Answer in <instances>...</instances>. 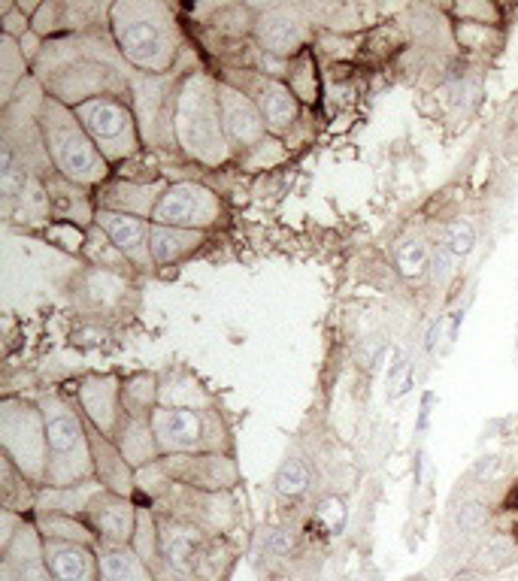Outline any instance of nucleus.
Listing matches in <instances>:
<instances>
[{
    "label": "nucleus",
    "instance_id": "nucleus-11",
    "mask_svg": "<svg viewBox=\"0 0 518 581\" xmlns=\"http://www.w3.org/2000/svg\"><path fill=\"white\" fill-rule=\"evenodd\" d=\"M161 470L173 484H183L192 491H207V494H224L239 484L237 460L224 452L161 457Z\"/></svg>",
    "mask_w": 518,
    "mask_h": 581
},
{
    "label": "nucleus",
    "instance_id": "nucleus-39",
    "mask_svg": "<svg viewBox=\"0 0 518 581\" xmlns=\"http://www.w3.org/2000/svg\"><path fill=\"white\" fill-rule=\"evenodd\" d=\"M455 37L470 52H485L491 46H501V30L477 22H455Z\"/></svg>",
    "mask_w": 518,
    "mask_h": 581
},
{
    "label": "nucleus",
    "instance_id": "nucleus-21",
    "mask_svg": "<svg viewBox=\"0 0 518 581\" xmlns=\"http://www.w3.org/2000/svg\"><path fill=\"white\" fill-rule=\"evenodd\" d=\"M88 424V421H85ZM88 440H91V460H95V482L100 487H107L112 494H122V497H134L137 491V472L131 470L119 445L107 440L103 433L88 424Z\"/></svg>",
    "mask_w": 518,
    "mask_h": 581
},
{
    "label": "nucleus",
    "instance_id": "nucleus-23",
    "mask_svg": "<svg viewBox=\"0 0 518 581\" xmlns=\"http://www.w3.org/2000/svg\"><path fill=\"white\" fill-rule=\"evenodd\" d=\"M112 443L119 445V452H122V457L131 463V470L134 472L155 467V463L161 460V448H158V440H155L152 418L127 416Z\"/></svg>",
    "mask_w": 518,
    "mask_h": 581
},
{
    "label": "nucleus",
    "instance_id": "nucleus-38",
    "mask_svg": "<svg viewBox=\"0 0 518 581\" xmlns=\"http://www.w3.org/2000/svg\"><path fill=\"white\" fill-rule=\"evenodd\" d=\"M67 28V3H40L37 15L30 18V30L42 40H55L58 30Z\"/></svg>",
    "mask_w": 518,
    "mask_h": 581
},
{
    "label": "nucleus",
    "instance_id": "nucleus-24",
    "mask_svg": "<svg viewBox=\"0 0 518 581\" xmlns=\"http://www.w3.org/2000/svg\"><path fill=\"white\" fill-rule=\"evenodd\" d=\"M164 409H215L219 403L203 382L188 370H168L161 373V403Z\"/></svg>",
    "mask_w": 518,
    "mask_h": 581
},
{
    "label": "nucleus",
    "instance_id": "nucleus-2",
    "mask_svg": "<svg viewBox=\"0 0 518 581\" xmlns=\"http://www.w3.org/2000/svg\"><path fill=\"white\" fill-rule=\"evenodd\" d=\"M173 143L176 154L203 170L234 161L219 107V76L203 67H188L173 85Z\"/></svg>",
    "mask_w": 518,
    "mask_h": 581
},
{
    "label": "nucleus",
    "instance_id": "nucleus-4",
    "mask_svg": "<svg viewBox=\"0 0 518 581\" xmlns=\"http://www.w3.org/2000/svg\"><path fill=\"white\" fill-rule=\"evenodd\" d=\"M42 421H46V443H49V472L46 487H76L95 482V460L91 440L79 406L61 391H40L37 397Z\"/></svg>",
    "mask_w": 518,
    "mask_h": 581
},
{
    "label": "nucleus",
    "instance_id": "nucleus-18",
    "mask_svg": "<svg viewBox=\"0 0 518 581\" xmlns=\"http://www.w3.org/2000/svg\"><path fill=\"white\" fill-rule=\"evenodd\" d=\"M170 182H134L112 176L107 185H100L95 191V203L98 209H110V212H122V215H137V219H149L161 200V194Z\"/></svg>",
    "mask_w": 518,
    "mask_h": 581
},
{
    "label": "nucleus",
    "instance_id": "nucleus-32",
    "mask_svg": "<svg viewBox=\"0 0 518 581\" xmlns=\"http://www.w3.org/2000/svg\"><path fill=\"white\" fill-rule=\"evenodd\" d=\"M285 85L295 91V97L309 107L319 100V67H316V49H307L297 58L288 61V70H285Z\"/></svg>",
    "mask_w": 518,
    "mask_h": 581
},
{
    "label": "nucleus",
    "instance_id": "nucleus-12",
    "mask_svg": "<svg viewBox=\"0 0 518 581\" xmlns=\"http://www.w3.org/2000/svg\"><path fill=\"white\" fill-rule=\"evenodd\" d=\"M73 304L76 309L88 316V319H115L122 316L131 297V273H119V270H100V267H88L79 276L73 279Z\"/></svg>",
    "mask_w": 518,
    "mask_h": 581
},
{
    "label": "nucleus",
    "instance_id": "nucleus-9",
    "mask_svg": "<svg viewBox=\"0 0 518 581\" xmlns=\"http://www.w3.org/2000/svg\"><path fill=\"white\" fill-rule=\"evenodd\" d=\"M222 79L237 85L239 91L252 97L255 107L264 115L270 137L285 139L288 134H295V127L304 122V103L285 85V79L267 76V73H258L252 67H227L222 73Z\"/></svg>",
    "mask_w": 518,
    "mask_h": 581
},
{
    "label": "nucleus",
    "instance_id": "nucleus-37",
    "mask_svg": "<svg viewBox=\"0 0 518 581\" xmlns=\"http://www.w3.org/2000/svg\"><path fill=\"white\" fill-rule=\"evenodd\" d=\"M312 521L319 524L324 536H340L349 524V503L336 494H328L312 506Z\"/></svg>",
    "mask_w": 518,
    "mask_h": 581
},
{
    "label": "nucleus",
    "instance_id": "nucleus-7",
    "mask_svg": "<svg viewBox=\"0 0 518 581\" xmlns=\"http://www.w3.org/2000/svg\"><path fill=\"white\" fill-rule=\"evenodd\" d=\"M152 430L161 457L207 455L224 452L231 455V430L224 424L219 406L215 409H164L152 412Z\"/></svg>",
    "mask_w": 518,
    "mask_h": 581
},
{
    "label": "nucleus",
    "instance_id": "nucleus-25",
    "mask_svg": "<svg viewBox=\"0 0 518 581\" xmlns=\"http://www.w3.org/2000/svg\"><path fill=\"white\" fill-rule=\"evenodd\" d=\"M518 560V536L509 530H491L482 536L479 545L470 554V572L477 576H494L504 572Z\"/></svg>",
    "mask_w": 518,
    "mask_h": 581
},
{
    "label": "nucleus",
    "instance_id": "nucleus-26",
    "mask_svg": "<svg viewBox=\"0 0 518 581\" xmlns=\"http://www.w3.org/2000/svg\"><path fill=\"white\" fill-rule=\"evenodd\" d=\"M161 403V375L158 373H131L122 375V406L131 418H152Z\"/></svg>",
    "mask_w": 518,
    "mask_h": 581
},
{
    "label": "nucleus",
    "instance_id": "nucleus-35",
    "mask_svg": "<svg viewBox=\"0 0 518 581\" xmlns=\"http://www.w3.org/2000/svg\"><path fill=\"white\" fill-rule=\"evenodd\" d=\"M83 258H85V263H88V267H100V270H119V273H131V270H134V267L127 263L125 255L112 246L110 236L103 234L98 224L88 231Z\"/></svg>",
    "mask_w": 518,
    "mask_h": 581
},
{
    "label": "nucleus",
    "instance_id": "nucleus-31",
    "mask_svg": "<svg viewBox=\"0 0 518 581\" xmlns=\"http://www.w3.org/2000/svg\"><path fill=\"white\" fill-rule=\"evenodd\" d=\"M394 263L407 282H424L431 276V243L419 234L404 236L394 249Z\"/></svg>",
    "mask_w": 518,
    "mask_h": 581
},
{
    "label": "nucleus",
    "instance_id": "nucleus-42",
    "mask_svg": "<svg viewBox=\"0 0 518 581\" xmlns=\"http://www.w3.org/2000/svg\"><path fill=\"white\" fill-rule=\"evenodd\" d=\"M261 548H264V554H270V557H276V560H282V557H292V552L297 548V533L292 530V527H267L264 530V540H261Z\"/></svg>",
    "mask_w": 518,
    "mask_h": 581
},
{
    "label": "nucleus",
    "instance_id": "nucleus-47",
    "mask_svg": "<svg viewBox=\"0 0 518 581\" xmlns=\"http://www.w3.org/2000/svg\"><path fill=\"white\" fill-rule=\"evenodd\" d=\"M434 403H436L434 391H424V397H421V406H419V421H416V433H419V436L424 433V430H428V424H431Z\"/></svg>",
    "mask_w": 518,
    "mask_h": 581
},
{
    "label": "nucleus",
    "instance_id": "nucleus-14",
    "mask_svg": "<svg viewBox=\"0 0 518 581\" xmlns=\"http://www.w3.org/2000/svg\"><path fill=\"white\" fill-rule=\"evenodd\" d=\"M76 406L91 428L103 433L107 440H115V433L125 421V406H122V375L95 373L79 379L76 385Z\"/></svg>",
    "mask_w": 518,
    "mask_h": 581
},
{
    "label": "nucleus",
    "instance_id": "nucleus-8",
    "mask_svg": "<svg viewBox=\"0 0 518 581\" xmlns=\"http://www.w3.org/2000/svg\"><path fill=\"white\" fill-rule=\"evenodd\" d=\"M224 219L222 194L200 180L170 182L158 207L152 212V224L183 227V231H200L210 234Z\"/></svg>",
    "mask_w": 518,
    "mask_h": 581
},
{
    "label": "nucleus",
    "instance_id": "nucleus-17",
    "mask_svg": "<svg viewBox=\"0 0 518 581\" xmlns=\"http://www.w3.org/2000/svg\"><path fill=\"white\" fill-rule=\"evenodd\" d=\"M103 234L110 236V243L122 251L127 263L137 273H152V255H149V236H152V222L149 219H137V215H122V212H110V209H98L95 215Z\"/></svg>",
    "mask_w": 518,
    "mask_h": 581
},
{
    "label": "nucleus",
    "instance_id": "nucleus-33",
    "mask_svg": "<svg viewBox=\"0 0 518 581\" xmlns=\"http://www.w3.org/2000/svg\"><path fill=\"white\" fill-rule=\"evenodd\" d=\"M443 246H446L448 251H452V258L458 263H464L473 251H477L479 246V227L473 219H464V215H458V219H448L443 227H440V236H436Z\"/></svg>",
    "mask_w": 518,
    "mask_h": 581
},
{
    "label": "nucleus",
    "instance_id": "nucleus-36",
    "mask_svg": "<svg viewBox=\"0 0 518 581\" xmlns=\"http://www.w3.org/2000/svg\"><path fill=\"white\" fill-rule=\"evenodd\" d=\"M292 158V149L276 137H264L249 152L237 154V164L249 173H261V170H273V166L285 164Z\"/></svg>",
    "mask_w": 518,
    "mask_h": 581
},
{
    "label": "nucleus",
    "instance_id": "nucleus-46",
    "mask_svg": "<svg viewBox=\"0 0 518 581\" xmlns=\"http://www.w3.org/2000/svg\"><path fill=\"white\" fill-rule=\"evenodd\" d=\"M412 367H416V363H412L407 355H400V351H397V355H394V360H392V367H388V373H385V382H388V387L400 385V382H404V379L409 375V370H412Z\"/></svg>",
    "mask_w": 518,
    "mask_h": 581
},
{
    "label": "nucleus",
    "instance_id": "nucleus-50",
    "mask_svg": "<svg viewBox=\"0 0 518 581\" xmlns=\"http://www.w3.org/2000/svg\"><path fill=\"white\" fill-rule=\"evenodd\" d=\"M516 443H518V430H516Z\"/></svg>",
    "mask_w": 518,
    "mask_h": 581
},
{
    "label": "nucleus",
    "instance_id": "nucleus-27",
    "mask_svg": "<svg viewBox=\"0 0 518 581\" xmlns=\"http://www.w3.org/2000/svg\"><path fill=\"white\" fill-rule=\"evenodd\" d=\"M100 581H158L152 567L131 545L125 548H98Z\"/></svg>",
    "mask_w": 518,
    "mask_h": 581
},
{
    "label": "nucleus",
    "instance_id": "nucleus-6",
    "mask_svg": "<svg viewBox=\"0 0 518 581\" xmlns=\"http://www.w3.org/2000/svg\"><path fill=\"white\" fill-rule=\"evenodd\" d=\"M0 448L3 457L34 487H46L49 443H46V421L37 400L15 397V394H7L0 400Z\"/></svg>",
    "mask_w": 518,
    "mask_h": 581
},
{
    "label": "nucleus",
    "instance_id": "nucleus-48",
    "mask_svg": "<svg viewBox=\"0 0 518 581\" xmlns=\"http://www.w3.org/2000/svg\"><path fill=\"white\" fill-rule=\"evenodd\" d=\"M412 387H416V367H412L407 379H404V382H400V385L394 387L392 394H388V400H400V397H404V394H409Z\"/></svg>",
    "mask_w": 518,
    "mask_h": 581
},
{
    "label": "nucleus",
    "instance_id": "nucleus-29",
    "mask_svg": "<svg viewBox=\"0 0 518 581\" xmlns=\"http://www.w3.org/2000/svg\"><path fill=\"white\" fill-rule=\"evenodd\" d=\"M30 73V61L22 55L18 40L0 37V103L7 107L15 97V91L25 85Z\"/></svg>",
    "mask_w": 518,
    "mask_h": 581
},
{
    "label": "nucleus",
    "instance_id": "nucleus-22",
    "mask_svg": "<svg viewBox=\"0 0 518 581\" xmlns=\"http://www.w3.org/2000/svg\"><path fill=\"white\" fill-rule=\"evenodd\" d=\"M207 234L200 231H183V227H168V224H152V236H149V255H152L155 270H168V267H180L192 255L203 249Z\"/></svg>",
    "mask_w": 518,
    "mask_h": 581
},
{
    "label": "nucleus",
    "instance_id": "nucleus-13",
    "mask_svg": "<svg viewBox=\"0 0 518 581\" xmlns=\"http://www.w3.org/2000/svg\"><path fill=\"white\" fill-rule=\"evenodd\" d=\"M137 518H140V506L134 503V497L112 494L107 487H100L83 512V521L91 527L98 548H125V545H131L134 533H137Z\"/></svg>",
    "mask_w": 518,
    "mask_h": 581
},
{
    "label": "nucleus",
    "instance_id": "nucleus-16",
    "mask_svg": "<svg viewBox=\"0 0 518 581\" xmlns=\"http://www.w3.org/2000/svg\"><path fill=\"white\" fill-rule=\"evenodd\" d=\"M219 107H222L224 134H227V143L234 149V161H237V154L249 152L261 139L270 137L264 115L255 107L252 97L239 91L237 85H231L222 76H219Z\"/></svg>",
    "mask_w": 518,
    "mask_h": 581
},
{
    "label": "nucleus",
    "instance_id": "nucleus-20",
    "mask_svg": "<svg viewBox=\"0 0 518 581\" xmlns=\"http://www.w3.org/2000/svg\"><path fill=\"white\" fill-rule=\"evenodd\" d=\"M46 188V200H49V215L52 222L76 224L83 231L95 227V215H98V203H95V191H85L79 185H73L64 176H58L55 170L42 180Z\"/></svg>",
    "mask_w": 518,
    "mask_h": 581
},
{
    "label": "nucleus",
    "instance_id": "nucleus-5",
    "mask_svg": "<svg viewBox=\"0 0 518 581\" xmlns=\"http://www.w3.org/2000/svg\"><path fill=\"white\" fill-rule=\"evenodd\" d=\"M73 112H76V119L88 131V137L95 139L100 154L110 161L112 173L119 166H125L127 161L140 158L143 149H146L131 95L91 97V100L76 103Z\"/></svg>",
    "mask_w": 518,
    "mask_h": 581
},
{
    "label": "nucleus",
    "instance_id": "nucleus-45",
    "mask_svg": "<svg viewBox=\"0 0 518 581\" xmlns=\"http://www.w3.org/2000/svg\"><path fill=\"white\" fill-rule=\"evenodd\" d=\"M501 467H504V457L497 455L479 457L477 463H473V470H470V479H473V484H491L497 479Z\"/></svg>",
    "mask_w": 518,
    "mask_h": 581
},
{
    "label": "nucleus",
    "instance_id": "nucleus-3",
    "mask_svg": "<svg viewBox=\"0 0 518 581\" xmlns=\"http://www.w3.org/2000/svg\"><path fill=\"white\" fill-rule=\"evenodd\" d=\"M37 125H40L49 164L58 176H64L85 191H98L100 185L112 180L110 161L100 154L95 139L88 137V131L76 119L73 107L46 95L40 112H37Z\"/></svg>",
    "mask_w": 518,
    "mask_h": 581
},
{
    "label": "nucleus",
    "instance_id": "nucleus-41",
    "mask_svg": "<svg viewBox=\"0 0 518 581\" xmlns=\"http://www.w3.org/2000/svg\"><path fill=\"white\" fill-rule=\"evenodd\" d=\"M46 239L58 246V249L71 251V255H79L83 258L85 249V239H88V231L83 227H76V224H64V222H49L46 227Z\"/></svg>",
    "mask_w": 518,
    "mask_h": 581
},
{
    "label": "nucleus",
    "instance_id": "nucleus-43",
    "mask_svg": "<svg viewBox=\"0 0 518 581\" xmlns=\"http://www.w3.org/2000/svg\"><path fill=\"white\" fill-rule=\"evenodd\" d=\"M452 13L458 15L461 22H477V25L497 28V25H501V15H504V7H494V3H455Z\"/></svg>",
    "mask_w": 518,
    "mask_h": 581
},
{
    "label": "nucleus",
    "instance_id": "nucleus-28",
    "mask_svg": "<svg viewBox=\"0 0 518 581\" xmlns=\"http://www.w3.org/2000/svg\"><path fill=\"white\" fill-rule=\"evenodd\" d=\"M491 518L494 512H491L489 499L479 497V494H464L461 506L452 509V530H455V536L473 542V548H477L479 540L491 533Z\"/></svg>",
    "mask_w": 518,
    "mask_h": 581
},
{
    "label": "nucleus",
    "instance_id": "nucleus-34",
    "mask_svg": "<svg viewBox=\"0 0 518 581\" xmlns=\"http://www.w3.org/2000/svg\"><path fill=\"white\" fill-rule=\"evenodd\" d=\"M312 484V470L300 455H288L273 475V491L285 499H300Z\"/></svg>",
    "mask_w": 518,
    "mask_h": 581
},
{
    "label": "nucleus",
    "instance_id": "nucleus-30",
    "mask_svg": "<svg viewBox=\"0 0 518 581\" xmlns=\"http://www.w3.org/2000/svg\"><path fill=\"white\" fill-rule=\"evenodd\" d=\"M37 530H40L42 540H67V542H85V545H95L98 548V540L91 533V527L85 524L83 518L64 512H34L30 518Z\"/></svg>",
    "mask_w": 518,
    "mask_h": 581
},
{
    "label": "nucleus",
    "instance_id": "nucleus-1",
    "mask_svg": "<svg viewBox=\"0 0 518 581\" xmlns=\"http://www.w3.org/2000/svg\"><path fill=\"white\" fill-rule=\"evenodd\" d=\"M112 46L131 73L173 76L185 42L176 13L158 0H119L107 13Z\"/></svg>",
    "mask_w": 518,
    "mask_h": 581
},
{
    "label": "nucleus",
    "instance_id": "nucleus-19",
    "mask_svg": "<svg viewBox=\"0 0 518 581\" xmlns=\"http://www.w3.org/2000/svg\"><path fill=\"white\" fill-rule=\"evenodd\" d=\"M42 564L52 581H100L95 545L67 540H42Z\"/></svg>",
    "mask_w": 518,
    "mask_h": 581
},
{
    "label": "nucleus",
    "instance_id": "nucleus-40",
    "mask_svg": "<svg viewBox=\"0 0 518 581\" xmlns=\"http://www.w3.org/2000/svg\"><path fill=\"white\" fill-rule=\"evenodd\" d=\"M458 273H461V263L452 258V251L440 239H434L431 243V279L436 282V288H448Z\"/></svg>",
    "mask_w": 518,
    "mask_h": 581
},
{
    "label": "nucleus",
    "instance_id": "nucleus-44",
    "mask_svg": "<svg viewBox=\"0 0 518 581\" xmlns=\"http://www.w3.org/2000/svg\"><path fill=\"white\" fill-rule=\"evenodd\" d=\"M30 34V15L18 3H3L0 10V37H10V40H22Z\"/></svg>",
    "mask_w": 518,
    "mask_h": 581
},
{
    "label": "nucleus",
    "instance_id": "nucleus-15",
    "mask_svg": "<svg viewBox=\"0 0 518 581\" xmlns=\"http://www.w3.org/2000/svg\"><path fill=\"white\" fill-rule=\"evenodd\" d=\"M252 37L261 52L280 58V61H292V58L309 49L307 22L292 7H267V10H261L255 15Z\"/></svg>",
    "mask_w": 518,
    "mask_h": 581
},
{
    "label": "nucleus",
    "instance_id": "nucleus-49",
    "mask_svg": "<svg viewBox=\"0 0 518 581\" xmlns=\"http://www.w3.org/2000/svg\"><path fill=\"white\" fill-rule=\"evenodd\" d=\"M407 581H424V576H412V579H407Z\"/></svg>",
    "mask_w": 518,
    "mask_h": 581
},
{
    "label": "nucleus",
    "instance_id": "nucleus-10",
    "mask_svg": "<svg viewBox=\"0 0 518 581\" xmlns=\"http://www.w3.org/2000/svg\"><path fill=\"white\" fill-rule=\"evenodd\" d=\"M155 515H158V540H161V581H195L210 536L180 515L158 512V509Z\"/></svg>",
    "mask_w": 518,
    "mask_h": 581
}]
</instances>
